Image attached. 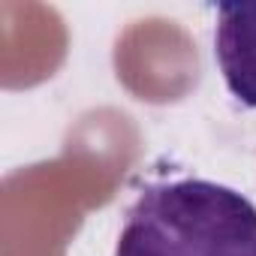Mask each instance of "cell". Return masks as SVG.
I'll list each match as a JSON object with an SVG mask.
<instances>
[{"mask_svg":"<svg viewBox=\"0 0 256 256\" xmlns=\"http://www.w3.org/2000/svg\"><path fill=\"white\" fill-rule=\"evenodd\" d=\"M114 256H256V205L205 178L148 184L126 208Z\"/></svg>","mask_w":256,"mask_h":256,"instance_id":"1","label":"cell"},{"mask_svg":"<svg viewBox=\"0 0 256 256\" xmlns=\"http://www.w3.org/2000/svg\"><path fill=\"white\" fill-rule=\"evenodd\" d=\"M214 54L226 88L256 108V4H220Z\"/></svg>","mask_w":256,"mask_h":256,"instance_id":"2","label":"cell"}]
</instances>
